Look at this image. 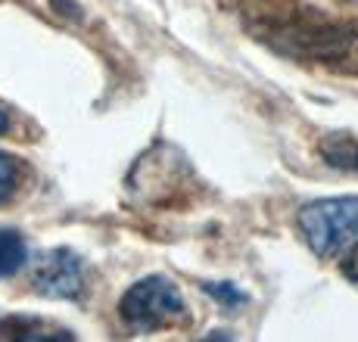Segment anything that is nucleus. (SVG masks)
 <instances>
[{"label": "nucleus", "mask_w": 358, "mask_h": 342, "mask_svg": "<svg viewBox=\"0 0 358 342\" xmlns=\"http://www.w3.org/2000/svg\"><path fill=\"white\" fill-rule=\"evenodd\" d=\"M299 230L308 249L330 258L358 239V196H327L299 209Z\"/></svg>", "instance_id": "f257e3e1"}, {"label": "nucleus", "mask_w": 358, "mask_h": 342, "mask_svg": "<svg viewBox=\"0 0 358 342\" xmlns=\"http://www.w3.org/2000/svg\"><path fill=\"white\" fill-rule=\"evenodd\" d=\"M122 320L134 333H153L162 324H171L184 314V299L178 286L162 274L137 280L119 302Z\"/></svg>", "instance_id": "f03ea898"}, {"label": "nucleus", "mask_w": 358, "mask_h": 342, "mask_svg": "<svg viewBox=\"0 0 358 342\" xmlns=\"http://www.w3.org/2000/svg\"><path fill=\"white\" fill-rule=\"evenodd\" d=\"M34 290L47 299H75L81 292V258L72 249H50L38 258Z\"/></svg>", "instance_id": "7ed1b4c3"}, {"label": "nucleus", "mask_w": 358, "mask_h": 342, "mask_svg": "<svg viewBox=\"0 0 358 342\" xmlns=\"http://www.w3.org/2000/svg\"><path fill=\"white\" fill-rule=\"evenodd\" d=\"M321 159L330 168L340 171H358V143L349 134H330L321 140Z\"/></svg>", "instance_id": "20e7f679"}, {"label": "nucleus", "mask_w": 358, "mask_h": 342, "mask_svg": "<svg viewBox=\"0 0 358 342\" xmlns=\"http://www.w3.org/2000/svg\"><path fill=\"white\" fill-rule=\"evenodd\" d=\"M25 258H29V246L16 230H0V277H13L22 271Z\"/></svg>", "instance_id": "39448f33"}, {"label": "nucleus", "mask_w": 358, "mask_h": 342, "mask_svg": "<svg viewBox=\"0 0 358 342\" xmlns=\"http://www.w3.org/2000/svg\"><path fill=\"white\" fill-rule=\"evenodd\" d=\"M203 290L209 292V296H215V299H222L228 308H237V305H243L246 302V296L240 290H234L231 283H203Z\"/></svg>", "instance_id": "423d86ee"}, {"label": "nucleus", "mask_w": 358, "mask_h": 342, "mask_svg": "<svg viewBox=\"0 0 358 342\" xmlns=\"http://www.w3.org/2000/svg\"><path fill=\"white\" fill-rule=\"evenodd\" d=\"M13 187H16V162L6 153H0V202L13 193Z\"/></svg>", "instance_id": "0eeeda50"}, {"label": "nucleus", "mask_w": 358, "mask_h": 342, "mask_svg": "<svg viewBox=\"0 0 358 342\" xmlns=\"http://www.w3.org/2000/svg\"><path fill=\"white\" fill-rule=\"evenodd\" d=\"M343 274H346V277L358 286V243L352 246V252H349V255L343 258Z\"/></svg>", "instance_id": "6e6552de"}, {"label": "nucleus", "mask_w": 358, "mask_h": 342, "mask_svg": "<svg viewBox=\"0 0 358 342\" xmlns=\"http://www.w3.org/2000/svg\"><path fill=\"white\" fill-rule=\"evenodd\" d=\"M6 125H10V121H6V112H3V109H0V134L6 131Z\"/></svg>", "instance_id": "1a4fd4ad"}]
</instances>
